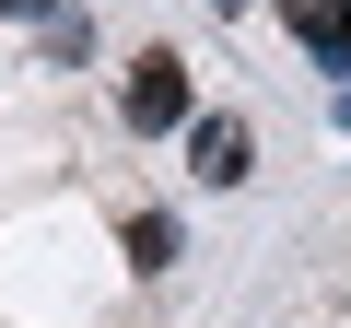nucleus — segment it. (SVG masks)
I'll return each instance as SVG.
<instances>
[{"label": "nucleus", "instance_id": "6e6552de", "mask_svg": "<svg viewBox=\"0 0 351 328\" xmlns=\"http://www.w3.org/2000/svg\"><path fill=\"white\" fill-rule=\"evenodd\" d=\"M339 117H351V82H339Z\"/></svg>", "mask_w": 351, "mask_h": 328}, {"label": "nucleus", "instance_id": "423d86ee", "mask_svg": "<svg viewBox=\"0 0 351 328\" xmlns=\"http://www.w3.org/2000/svg\"><path fill=\"white\" fill-rule=\"evenodd\" d=\"M0 12H12V24H59V0H0Z\"/></svg>", "mask_w": 351, "mask_h": 328}, {"label": "nucleus", "instance_id": "0eeeda50", "mask_svg": "<svg viewBox=\"0 0 351 328\" xmlns=\"http://www.w3.org/2000/svg\"><path fill=\"white\" fill-rule=\"evenodd\" d=\"M211 12H258V0H211Z\"/></svg>", "mask_w": 351, "mask_h": 328}, {"label": "nucleus", "instance_id": "7ed1b4c3", "mask_svg": "<svg viewBox=\"0 0 351 328\" xmlns=\"http://www.w3.org/2000/svg\"><path fill=\"white\" fill-rule=\"evenodd\" d=\"M281 12H293V36H304L316 71H351V0H281Z\"/></svg>", "mask_w": 351, "mask_h": 328}, {"label": "nucleus", "instance_id": "f257e3e1", "mask_svg": "<svg viewBox=\"0 0 351 328\" xmlns=\"http://www.w3.org/2000/svg\"><path fill=\"white\" fill-rule=\"evenodd\" d=\"M117 117H129V129H188V117H199L188 59H176V47H141V59H129V82H117Z\"/></svg>", "mask_w": 351, "mask_h": 328}, {"label": "nucleus", "instance_id": "39448f33", "mask_svg": "<svg viewBox=\"0 0 351 328\" xmlns=\"http://www.w3.org/2000/svg\"><path fill=\"white\" fill-rule=\"evenodd\" d=\"M59 59H94V24H82V12H59V24H47V71H59Z\"/></svg>", "mask_w": 351, "mask_h": 328}, {"label": "nucleus", "instance_id": "20e7f679", "mask_svg": "<svg viewBox=\"0 0 351 328\" xmlns=\"http://www.w3.org/2000/svg\"><path fill=\"white\" fill-rule=\"evenodd\" d=\"M176 246H188L176 211H141V223H129V270H176Z\"/></svg>", "mask_w": 351, "mask_h": 328}, {"label": "nucleus", "instance_id": "f03ea898", "mask_svg": "<svg viewBox=\"0 0 351 328\" xmlns=\"http://www.w3.org/2000/svg\"><path fill=\"white\" fill-rule=\"evenodd\" d=\"M246 164H258V129L246 117H188V176L199 188H246Z\"/></svg>", "mask_w": 351, "mask_h": 328}]
</instances>
